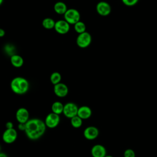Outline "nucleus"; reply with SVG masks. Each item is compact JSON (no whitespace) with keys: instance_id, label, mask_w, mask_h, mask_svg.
<instances>
[{"instance_id":"c756f323","label":"nucleus","mask_w":157,"mask_h":157,"mask_svg":"<svg viewBox=\"0 0 157 157\" xmlns=\"http://www.w3.org/2000/svg\"><path fill=\"white\" fill-rule=\"evenodd\" d=\"M0 151H1V147H0Z\"/></svg>"},{"instance_id":"4be33fe9","label":"nucleus","mask_w":157,"mask_h":157,"mask_svg":"<svg viewBox=\"0 0 157 157\" xmlns=\"http://www.w3.org/2000/svg\"><path fill=\"white\" fill-rule=\"evenodd\" d=\"M124 157H136V153L131 148H127L123 153Z\"/></svg>"},{"instance_id":"c85d7f7f","label":"nucleus","mask_w":157,"mask_h":157,"mask_svg":"<svg viewBox=\"0 0 157 157\" xmlns=\"http://www.w3.org/2000/svg\"><path fill=\"white\" fill-rule=\"evenodd\" d=\"M3 1L4 0H0V6L2 4V2H3Z\"/></svg>"},{"instance_id":"412c9836","label":"nucleus","mask_w":157,"mask_h":157,"mask_svg":"<svg viewBox=\"0 0 157 157\" xmlns=\"http://www.w3.org/2000/svg\"><path fill=\"white\" fill-rule=\"evenodd\" d=\"M82 120H83L80 118L78 115H76L71 118V124L72 127L75 128H79L82 125Z\"/></svg>"},{"instance_id":"f03ea898","label":"nucleus","mask_w":157,"mask_h":157,"mask_svg":"<svg viewBox=\"0 0 157 157\" xmlns=\"http://www.w3.org/2000/svg\"><path fill=\"white\" fill-rule=\"evenodd\" d=\"M12 91L17 94H25L29 90V84L27 79L22 77H16L10 82Z\"/></svg>"},{"instance_id":"dca6fc26","label":"nucleus","mask_w":157,"mask_h":157,"mask_svg":"<svg viewBox=\"0 0 157 157\" xmlns=\"http://www.w3.org/2000/svg\"><path fill=\"white\" fill-rule=\"evenodd\" d=\"M10 63L15 67H21L23 65L24 60L21 56L15 54L10 56Z\"/></svg>"},{"instance_id":"9d476101","label":"nucleus","mask_w":157,"mask_h":157,"mask_svg":"<svg viewBox=\"0 0 157 157\" xmlns=\"http://www.w3.org/2000/svg\"><path fill=\"white\" fill-rule=\"evenodd\" d=\"M99 129L96 126H90L86 127L83 131V136L85 139L92 140L98 137L99 136Z\"/></svg>"},{"instance_id":"a211bd4d","label":"nucleus","mask_w":157,"mask_h":157,"mask_svg":"<svg viewBox=\"0 0 157 157\" xmlns=\"http://www.w3.org/2000/svg\"><path fill=\"white\" fill-rule=\"evenodd\" d=\"M42 25L43 27L47 29H51L54 28L55 25V21H54L53 19L50 18V17H47L45 18L42 22Z\"/></svg>"},{"instance_id":"5701e85b","label":"nucleus","mask_w":157,"mask_h":157,"mask_svg":"<svg viewBox=\"0 0 157 157\" xmlns=\"http://www.w3.org/2000/svg\"><path fill=\"white\" fill-rule=\"evenodd\" d=\"M121 1L124 5L131 7L136 5L139 2V0H121Z\"/></svg>"},{"instance_id":"9b49d317","label":"nucleus","mask_w":157,"mask_h":157,"mask_svg":"<svg viewBox=\"0 0 157 157\" xmlns=\"http://www.w3.org/2000/svg\"><path fill=\"white\" fill-rule=\"evenodd\" d=\"M53 91L56 96L59 98H64L67 95L69 89L66 84L60 82L54 85Z\"/></svg>"},{"instance_id":"20e7f679","label":"nucleus","mask_w":157,"mask_h":157,"mask_svg":"<svg viewBox=\"0 0 157 157\" xmlns=\"http://www.w3.org/2000/svg\"><path fill=\"white\" fill-rule=\"evenodd\" d=\"M92 37L88 32H84L81 34H78L77 39L76 43L77 45L82 48H85L88 47L91 43Z\"/></svg>"},{"instance_id":"bb28decb","label":"nucleus","mask_w":157,"mask_h":157,"mask_svg":"<svg viewBox=\"0 0 157 157\" xmlns=\"http://www.w3.org/2000/svg\"><path fill=\"white\" fill-rule=\"evenodd\" d=\"M0 157H7V156L6 153H2V152H0Z\"/></svg>"},{"instance_id":"0eeeda50","label":"nucleus","mask_w":157,"mask_h":157,"mask_svg":"<svg viewBox=\"0 0 157 157\" xmlns=\"http://www.w3.org/2000/svg\"><path fill=\"white\" fill-rule=\"evenodd\" d=\"M17 136L18 134L17 131L14 128H11L6 129L3 132L2 138L6 144H10L16 140Z\"/></svg>"},{"instance_id":"f3484780","label":"nucleus","mask_w":157,"mask_h":157,"mask_svg":"<svg viewBox=\"0 0 157 157\" xmlns=\"http://www.w3.org/2000/svg\"><path fill=\"white\" fill-rule=\"evenodd\" d=\"M64 105L59 101H55L52 105V111L53 113L57 115H60L63 113Z\"/></svg>"},{"instance_id":"2eb2a0df","label":"nucleus","mask_w":157,"mask_h":157,"mask_svg":"<svg viewBox=\"0 0 157 157\" xmlns=\"http://www.w3.org/2000/svg\"><path fill=\"white\" fill-rule=\"evenodd\" d=\"M53 9L56 13L59 15H64L68 9L67 5L64 2L62 1H58L54 4Z\"/></svg>"},{"instance_id":"6e6552de","label":"nucleus","mask_w":157,"mask_h":157,"mask_svg":"<svg viewBox=\"0 0 157 157\" xmlns=\"http://www.w3.org/2000/svg\"><path fill=\"white\" fill-rule=\"evenodd\" d=\"M96 12L101 16L105 17L109 15L111 12L112 9L110 5L105 1L99 2L96 6Z\"/></svg>"},{"instance_id":"ddd939ff","label":"nucleus","mask_w":157,"mask_h":157,"mask_svg":"<svg viewBox=\"0 0 157 157\" xmlns=\"http://www.w3.org/2000/svg\"><path fill=\"white\" fill-rule=\"evenodd\" d=\"M91 154L93 157H105L107 155V151L102 145L96 144L92 147Z\"/></svg>"},{"instance_id":"6ab92c4d","label":"nucleus","mask_w":157,"mask_h":157,"mask_svg":"<svg viewBox=\"0 0 157 157\" xmlns=\"http://www.w3.org/2000/svg\"><path fill=\"white\" fill-rule=\"evenodd\" d=\"M50 80L53 85H56L61 82V75L58 72H54L50 75Z\"/></svg>"},{"instance_id":"f257e3e1","label":"nucleus","mask_w":157,"mask_h":157,"mask_svg":"<svg viewBox=\"0 0 157 157\" xmlns=\"http://www.w3.org/2000/svg\"><path fill=\"white\" fill-rule=\"evenodd\" d=\"M45 122L39 118L29 120L26 123L25 132L28 139L35 140L41 137L46 130Z\"/></svg>"},{"instance_id":"f8f14e48","label":"nucleus","mask_w":157,"mask_h":157,"mask_svg":"<svg viewBox=\"0 0 157 157\" xmlns=\"http://www.w3.org/2000/svg\"><path fill=\"white\" fill-rule=\"evenodd\" d=\"M29 112L24 107L19 108L15 113V118L19 123H26L29 120Z\"/></svg>"},{"instance_id":"1a4fd4ad","label":"nucleus","mask_w":157,"mask_h":157,"mask_svg":"<svg viewBox=\"0 0 157 157\" xmlns=\"http://www.w3.org/2000/svg\"><path fill=\"white\" fill-rule=\"evenodd\" d=\"M54 29L58 34H66L70 29V25L64 20H59L55 21Z\"/></svg>"},{"instance_id":"423d86ee","label":"nucleus","mask_w":157,"mask_h":157,"mask_svg":"<svg viewBox=\"0 0 157 157\" xmlns=\"http://www.w3.org/2000/svg\"><path fill=\"white\" fill-rule=\"evenodd\" d=\"M59 121L60 118L59 115L52 112L46 116L44 122L47 128L52 129L56 128L59 124Z\"/></svg>"},{"instance_id":"7ed1b4c3","label":"nucleus","mask_w":157,"mask_h":157,"mask_svg":"<svg viewBox=\"0 0 157 157\" xmlns=\"http://www.w3.org/2000/svg\"><path fill=\"white\" fill-rule=\"evenodd\" d=\"M64 18L69 25H75L80 21V12L75 9H69L64 14Z\"/></svg>"},{"instance_id":"a878e982","label":"nucleus","mask_w":157,"mask_h":157,"mask_svg":"<svg viewBox=\"0 0 157 157\" xmlns=\"http://www.w3.org/2000/svg\"><path fill=\"white\" fill-rule=\"evenodd\" d=\"M4 35H5V31L3 29L0 28V37H4Z\"/></svg>"},{"instance_id":"39448f33","label":"nucleus","mask_w":157,"mask_h":157,"mask_svg":"<svg viewBox=\"0 0 157 157\" xmlns=\"http://www.w3.org/2000/svg\"><path fill=\"white\" fill-rule=\"evenodd\" d=\"M78 107L74 102H67L64 105V109L63 113L64 116L68 118H72L74 117L77 115Z\"/></svg>"},{"instance_id":"aec40b11","label":"nucleus","mask_w":157,"mask_h":157,"mask_svg":"<svg viewBox=\"0 0 157 157\" xmlns=\"http://www.w3.org/2000/svg\"><path fill=\"white\" fill-rule=\"evenodd\" d=\"M74 28L78 34H81L86 31V25L83 21L80 20L74 25Z\"/></svg>"},{"instance_id":"4468645a","label":"nucleus","mask_w":157,"mask_h":157,"mask_svg":"<svg viewBox=\"0 0 157 157\" xmlns=\"http://www.w3.org/2000/svg\"><path fill=\"white\" fill-rule=\"evenodd\" d=\"M92 115V110L91 108L86 105H83L78 107L77 115L82 120H86L91 117Z\"/></svg>"},{"instance_id":"b1692460","label":"nucleus","mask_w":157,"mask_h":157,"mask_svg":"<svg viewBox=\"0 0 157 157\" xmlns=\"http://www.w3.org/2000/svg\"><path fill=\"white\" fill-rule=\"evenodd\" d=\"M18 128L20 131H25V128H26V123H18Z\"/></svg>"},{"instance_id":"cd10ccee","label":"nucleus","mask_w":157,"mask_h":157,"mask_svg":"<svg viewBox=\"0 0 157 157\" xmlns=\"http://www.w3.org/2000/svg\"><path fill=\"white\" fill-rule=\"evenodd\" d=\"M105 157H113V156H112V155H107Z\"/></svg>"},{"instance_id":"393cba45","label":"nucleus","mask_w":157,"mask_h":157,"mask_svg":"<svg viewBox=\"0 0 157 157\" xmlns=\"http://www.w3.org/2000/svg\"><path fill=\"white\" fill-rule=\"evenodd\" d=\"M13 124L11 121H8L6 123V129H11V128H13Z\"/></svg>"}]
</instances>
